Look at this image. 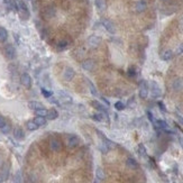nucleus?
<instances>
[{
    "mask_svg": "<svg viewBox=\"0 0 183 183\" xmlns=\"http://www.w3.org/2000/svg\"><path fill=\"white\" fill-rule=\"evenodd\" d=\"M176 118H178V120L180 122V124H181V125H183V117L180 116L179 114H176Z\"/></svg>",
    "mask_w": 183,
    "mask_h": 183,
    "instance_id": "obj_46",
    "label": "nucleus"
},
{
    "mask_svg": "<svg viewBox=\"0 0 183 183\" xmlns=\"http://www.w3.org/2000/svg\"><path fill=\"white\" fill-rule=\"evenodd\" d=\"M10 183H22V173H20V171H18L16 173V175L14 176V180Z\"/></svg>",
    "mask_w": 183,
    "mask_h": 183,
    "instance_id": "obj_31",
    "label": "nucleus"
},
{
    "mask_svg": "<svg viewBox=\"0 0 183 183\" xmlns=\"http://www.w3.org/2000/svg\"><path fill=\"white\" fill-rule=\"evenodd\" d=\"M74 70L72 67H65V70L63 71V78L65 81H72L74 78Z\"/></svg>",
    "mask_w": 183,
    "mask_h": 183,
    "instance_id": "obj_11",
    "label": "nucleus"
},
{
    "mask_svg": "<svg viewBox=\"0 0 183 183\" xmlns=\"http://www.w3.org/2000/svg\"><path fill=\"white\" fill-rule=\"evenodd\" d=\"M91 103H92V106H93L97 110L102 111V112H107V110H106V108H105V106L101 105V103H100V102H98V101H92Z\"/></svg>",
    "mask_w": 183,
    "mask_h": 183,
    "instance_id": "obj_28",
    "label": "nucleus"
},
{
    "mask_svg": "<svg viewBox=\"0 0 183 183\" xmlns=\"http://www.w3.org/2000/svg\"><path fill=\"white\" fill-rule=\"evenodd\" d=\"M35 112H36V115H37V116L46 117L47 116V112H48V110H47V109H45L44 107H43V108H39V109H37V110H35Z\"/></svg>",
    "mask_w": 183,
    "mask_h": 183,
    "instance_id": "obj_30",
    "label": "nucleus"
},
{
    "mask_svg": "<svg viewBox=\"0 0 183 183\" xmlns=\"http://www.w3.org/2000/svg\"><path fill=\"white\" fill-rule=\"evenodd\" d=\"M20 82H22V84L25 88L29 89L32 87V78H30V75L28 73H22V77H20Z\"/></svg>",
    "mask_w": 183,
    "mask_h": 183,
    "instance_id": "obj_8",
    "label": "nucleus"
},
{
    "mask_svg": "<svg viewBox=\"0 0 183 183\" xmlns=\"http://www.w3.org/2000/svg\"><path fill=\"white\" fill-rule=\"evenodd\" d=\"M47 119H50V120H54V119H56L57 117H59V114H57V111L55 110V109H51V110H48V112H47Z\"/></svg>",
    "mask_w": 183,
    "mask_h": 183,
    "instance_id": "obj_26",
    "label": "nucleus"
},
{
    "mask_svg": "<svg viewBox=\"0 0 183 183\" xmlns=\"http://www.w3.org/2000/svg\"><path fill=\"white\" fill-rule=\"evenodd\" d=\"M80 143V139H79L78 136H75V135H71V136H69V138H67V147H70V148H74V147H77Z\"/></svg>",
    "mask_w": 183,
    "mask_h": 183,
    "instance_id": "obj_10",
    "label": "nucleus"
},
{
    "mask_svg": "<svg viewBox=\"0 0 183 183\" xmlns=\"http://www.w3.org/2000/svg\"><path fill=\"white\" fill-rule=\"evenodd\" d=\"M67 43L65 41H62V42L59 43V47H60V48H64V47H67Z\"/></svg>",
    "mask_w": 183,
    "mask_h": 183,
    "instance_id": "obj_44",
    "label": "nucleus"
},
{
    "mask_svg": "<svg viewBox=\"0 0 183 183\" xmlns=\"http://www.w3.org/2000/svg\"><path fill=\"white\" fill-rule=\"evenodd\" d=\"M138 153H139V155L143 156V157L146 156V148H145V146L143 144L138 145Z\"/></svg>",
    "mask_w": 183,
    "mask_h": 183,
    "instance_id": "obj_33",
    "label": "nucleus"
},
{
    "mask_svg": "<svg viewBox=\"0 0 183 183\" xmlns=\"http://www.w3.org/2000/svg\"><path fill=\"white\" fill-rule=\"evenodd\" d=\"M4 54L8 60H14L15 56H16V50L14 47V45L11 44H7L4 48Z\"/></svg>",
    "mask_w": 183,
    "mask_h": 183,
    "instance_id": "obj_1",
    "label": "nucleus"
},
{
    "mask_svg": "<svg viewBox=\"0 0 183 183\" xmlns=\"http://www.w3.org/2000/svg\"><path fill=\"white\" fill-rule=\"evenodd\" d=\"M147 9V2L145 1V0H139L136 2V5H135V10L137 11V12H144L145 10Z\"/></svg>",
    "mask_w": 183,
    "mask_h": 183,
    "instance_id": "obj_13",
    "label": "nucleus"
},
{
    "mask_svg": "<svg viewBox=\"0 0 183 183\" xmlns=\"http://www.w3.org/2000/svg\"><path fill=\"white\" fill-rule=\"evenodd\" d=\"M128 74H129L130 77H135V74H136V72H135V69H134V67H130V69H129V71H128Z\"/></svg>",
    "mask_w": 183,
    "mask_h": 183,
    "instance_id": "obj_45",
    "label": "nucleus"
},
{
    "mask_svg": "<svg viewBox=\"0 0 183 183\" xmlns=\"http://www.w3.org/2000/svg\"><path fill=\"white\" fill-rule=\"evenodd\" d=\"M55 15H56L55 8L52 7V6H47V7H45L44 10H43V16H44L46 19H51V18H53Z\"/></svg>",
    "mask_w": 183,
    "mask_h": 183,
    "instance_id": "obj_7",
    "label": "nucleus"
},
{
    "mask_svg": "<svg viewBox=\"0 0 183 183\" xmlns=\"http://www.w3.org/2000/svg\"><path fill=\"white\" fill-rule=\"evenodd\" d=\"M93 183H99V180H98V179H97V180H94Z\"/></svg>",
    "mask_w": 183,
    "mask_h": 183,
    "instance_id": "obj_49",
    "label": "nucleus"
},
{
    "mask_svg": "<svg viewBox=\"0 0 183 183\" xmlns=\"http://www.w3.org/2000/svg\"><path fill=\"white\" fill-rule=\"evenodd\" d=\"M0 176L2 179V181H6L8 176H9V165L8 164H5L2 169H1V173H0Z\"/></svg>",
    "mask_w": 183,
    "mask_h": 183,
    "instance_id": "obj_16",
    "label": "nucleus"
},
{
    "mask_svg": "<svg viewBox=\"0 0 183 183\" xmlns=\"http://www.w3.org/2000/svg\"><path fill=\"white\" fill-rule=\"evenodd\" d=\"M126 165H127L129 169H137V167H138V163L135 161L134 158L129 157V158H127V161H126Z\"/></svg>",
    "mask_w": 183,
    "mask_h": 183,
    "instance_id": "obj_23",
    "label": "nucleus"
},
{
    "mask_svg": "<svg viewBox=\"0 0 183 183\" xmlns=\"http://www.w3.org/2000/svg\"><path fill=\"white\" fill-rule=\"evenodd\" d=\"M50 148L53 150V152H60L62 148L61 142L55 138H52L50 140Z\"/></svg>",
    "mask_w": 183,
    "mask_h": 183,
    "instance_id": "obj_12",
    "label": "nucleus"
},
{
    "mask_svg": "<svg viewBox=\"0 0 183 183\" xmlns=\"http://www.w3.org/2000/svg\"><path fill=\"white\" fill-rule=\"evenodd\" d=\"M1 130H2V133H4V134H8L9 132H10V126L6 124L5 126L1 128Z\"/></svg>",
    "mask_w": 183,
    "mask_h": 183,
    "instance_id": "obj_38",
    "label": "nucleus"
},
{
    "mask_svg": "<svg viewBox=\"0 0 183 183\" xmlns=\"http://www.w3.org/2000/svg\"><path fill=\"white\" fill-rule=\"evenodd\" d=\"M161 57H162L163 61H170V60L173 57V51H171V50L164 51V52L162 53Z\"/></svg>",
    "mask_w": 183,
    "mask_h": 183,
    "instance_id": "obj_19",
    "label": "nucleus"
},
{
    "mask_svg": "<svg viewBox=\"0 0 183 183\" xmlns=\"http://www.w3.org/2000/svg\"><path fill=\"white\" fill-rule=\"evenodd\" d=\"M150 92H152V97L153 98H158L162 94V90L160 88V85L156 83L155 81H152L150 83Z\"/></svg>",
    "mask_w": 183,
    "mask_h": 183,
    "instance_id": "obj_3",
    "label": "nucleus"
},
{
    "mask_svg": "<svg viewBox=\"0 0 183 183\" xmlns=\"http://www.w3.org/2000/svg\"><path fill=\"white\" fill-rule=\"evenodd\" d=\"M163 1H169V0H163Z\"/></svg>",
    "mask_w": 183,
    "mask_h": 183,
    "instance_id": "obj_51",
    "label": "nucleus"
},
{
    "mask_svg": "<svg viewBox=\"0 0 183 183\" xmlns=\"http://www.w3.org/2000/svg\"><path fill=\"white\" fill-rule=\"evenodd\" d=\"M6 124H7V122H6L5 118H4V117H2V116H0V129H1V128L4 127V126H5Z\"/></svg>",
    "mask_w": 183,
    "mask_h": 183,
    "instance_id": "obj_43",
    "label": "nucleus"
},
{
    "mask_svg": "<svg viewBox=\"0 0 183 183\" xmlns=\"http://www.w3.org/2000/svg\"><path fill=\"white\" fill-rule=\"evenodd\" d=\"M157 105H158V107H160V109H161L162 111H164V112L166 111V108H165V106H164V103H163L162 101H158Z\"/></svg>",
    "mask_w": 183,
    "mask_h": 183,
    "instance_id": "obj_41",
    "label": "nucleus"
},
{
    "mask_svg": "<svg viewBox=\"0 0 183 183\" xmlns=\"http://www.w3.org/2000/svg\"><path fill=\"white\" fill-rule=\"evenodd\" d=\"M95 176H97V179H98L99 181H101V180H105V178H106L105 171H103L101 167H98V169H97V171H95Z\"/></svg>",
    "mask_w": 183,
    "mask_h": 183,
    "instance_id": "obj_25",
    "label": "nucleus"
},
{
    "mask_svg": "<svg viewBox=\"0 0 183 183\" xmlns=\"http://www.w3.org/2000/svg\"><path fill=\"white\" fill-rule=\"evenodd\" d=\"M115 108H116L117 110H124L125 109V105L122 103V101H117L116 103H115Z\"/></svg>",
    "mask_w": 183,
    "mask_h": 183,
    "instance_id": "obj_35",
    "label": "nucleus"
},
{
    "mask_svg": "<svg viewBox=\"0 0 183 183\" xmlns=\"http://www.w3.org/2000/svg\"><path fill=\"white\" fill-rule=\"evenodd\" d=\"M100 150H102V152H103V153H107V152H108V150H109V147H108V146H107V145H106L105 143H103V142H102V144L100 145Z\"/></svg>",
    "mask_w": 183,
    "mask_h": 183,
    "instance_id": "obj_39",
    "label": "nucleus"
},
{
    "mask_svg": "<svg viewBox=\"0 0 183 183\" xmlns=\"http://www.w3.org/2000/svg\"><path fill=\"white\" fill-rule=\"evenodd\" d=\"M34 122H35L38 127H42V126H45V125H46V119H45V117L37 116L34 119Z\"/></svg>",
    "mask_w": 183,
    "mask_h": 183,
    "instance_id": "obj_22",
    "label": "nucleus"
},
{
    "mask_svg": "<svg viewBox=\"0 0 183 183\" xmlns=\"http://www.w3.org/2000/svg\"><path fill=\"white\" fill-rule=\"evenodd\" d=\"M92 119L95 120V122H102V119H103V114H95L92 116Z\"/></svg>",
    "mask_w": 183,
    "mask_h": 183,
    "instance_id": "obj_34",
    "label": "nucleus"
},
{
    "mask_svg": "<svg viewBox=\"0 0 183 183\" xmlns=\"http://www.w3.org/2000/svg\"><path fill=\"white\" fill-rule=\"evenodd\" d=\"M147 117H148V119H150V122H153V124L155 122V119H154V116H153V114H152L150 111H147Z\"/></svg>",
    "mask_w": 183,
    "mask_h": 183,
    "instance_id": "obj_42",
    "label": "nucleus"
},
{
    "mask_svg": "<svg viewBox=\"0 0 183 183\" xmlns=\"http://www.w3.org/2000/svg\"><path fill=\"white\" fill-rule=\"evenodd\" d=\"M172 89L174 90V91H181V90H183V79L182 78H178V79H175V80H173Z\"/></svg>",
    "mask_w": 183,
    "mask_h": 183,
    "instance_id": "obj_14",
    "label": "nucleus"
},
{
    "mask_svg": "<svg viewBox=\"0 0 183 183\" xmlns=\"http://www.w3.org/2000/svg\"><path fill=\"white\" fill-rule=\"evenodd\" d=\"M26 127H27L28 130H30V132H34V130H36L37 128H38V126L34 122V120H32V122H28L27 124H26Z\"/></svg>",
    "mask_w": 183,
    "mask_h": 183,
    "instance_id": "obj_29",
    "label": "nucleus"
},
{
    "mask_svg": "<svg viewBox=\"0 0 183 183\" xmlns=\"http://www.w3.org/2000/svg\"><path fill=\"white\" fill-rule=\"evenodd\" d=\"M0 183H2V179H1V176H0Z\"/></svg>",
    "mask_w": 183,
    "mask_h": 183,
    "instance_id": "obj_50",
    "label": "nucleus"
},
{
    "mask_svg": "<svg viewBox=\"0 0 183 183\" xmlns=\"http://www.w3.org/2000/svg\"><path fill=\"white\" fill-rule=\"evenodd\" d=\"M28 107H29L30 109H33V110H37L39 108H43L42 103L38 102V101H29V102H28Z\"/></svg>",
    "mask_w": 183,
    "mask_h": 183,
    "instance_id": "obj_24",
    "label": "nucleus"
},
{
    "mask_svg": "<svg viewBox=\"0 0 183 183\" xmlns=\"http://www.w3.org/2000/svg\"><path fill=\"white\" fill-rule=\"evenodd\" d=\"M5 5L7 6L8 9L11 10H17V2H15V0H4Z\"/></svg>",
    "mask_w": 183,
    "mask_h": 183,
    "instance_id": "obj_20",
    "label": "nucleus"
},
{
    "mask_svg": "<svg viewBox=\"0 0 183 183\" xmlns=\"http://www.w3.org/2000/svg\"><path fill=\"white\" fill-rule=\"evenodd\" d=\"M101 43V37L97 36V35H91L89 38H88V45L92 48H95L98 47Z\"/></svg>",
    "mask_w": 183,
    "mask_h": 183,
    "instance_id": "obj_5",
    "label": "nucleus"
},
{
    "mask_svg": "<svg viewBox=\"0 0 183 183\" xmlns=\"http://www.w3.org/2000/svg\"><path fill=\"white\" fill-rule=\"evenodd\" d=\"M59 95H60V99L63 101V102H72V98L71 95L65 92V91H59Z\"/></svg>",
    "mask_w": 183,
    "mask_h": 183,
    "instance_id": "obj_15",
    "label": "nucleus"
},
{
    "mask_svg": "<svg viewBox=\"0 0 183 183\" xmlns=\"http://www.w3.org/2000/svg\"><path fill=\"white\" fill-rule=\"evenodd\" d=\"M8 38V32L5 27H0V43H4Z\"/></svg>",
    "mask_w": 183,
    "mask_h": 183,
    "instance_id": "obj_21",
    "label": "nucleus"
},
{
    "mask_svg": "<svg viewBox=\"0 0 183 183\" xmlns=\"http://www.w3.org/2000/svg\"><path fill=\"white\" fill-rule=\"evenodd\" d=\"M81 67L83 69L84 71H92L95 67V63H94L93 60L91 59H88V60H84L82 63H81Z\"/></svg>",
    "mask_w": 183,
    "mask_h": 183,
    "instance_id": "obj_9",
    "label": "nucleus"
},
{
    "mask_svg": "<svg viewBox=\"0 0 183 183\" xmlns=\"http://www.w3.org/2000/svg\"><path fill=\"white\" fill-rule=\"evenodd\" d=\"M182 53H183V43L179 45L178 48H176V51H175V54H176V55H181Z\"/></svg>",
    "mask_w": 183,
    "mask_h": 183,
    "instance_id": "obj_37",
    "label": "nucleus"
},
{
    "mask_svg": "<svg viewBox=\"0 0 183 183\" xmlns=\"http://www.w3.org/2000/svg\"><path fill=\"white\" fill-rule=\"evenodd\" d=\"M148 95V85H147V82L146 81H142L140 84H139V97L142 99H145L147 98Z\"/></svg>",
    "mask_w": 183,
    "mask_h": 183,
    "instance_id": "obj_4",
    "label": "nucleus"
},
{
    "mask_svg": "<svg viewBox=\"0 0 183 183\" xmlns=\"http://www.w3.org/2000/svg\"><path fill=\"white\" fill-rule=\"evenodd\" d=\"M42 93H43V95H44L45 98H47V99H48L50 97L53 95V93H52L51 91H47L46 89H42Z\"/></svg>",
    "mask_w": 183,
    "mask_h": 183,
    "instance_id": "obj_36",
    "label": "nucleus"
},
{
    "mask_svg": "<svg viewBox=\"0 0 183 183\" xmlns=\"http://www.w3.org/2000/svg\"><path fill=\"white\" fill-rule=\"evenodd\" d=\"M14 136H15V138L18 139V140H22V139H24V137H25L24 130L19 127L15 128V129H14Z\"/></svg>",
    "mask_w": 183,
    "mask_h": 183,
    "instance_id": "obj_17",
    "label": "nucleus"
},
{
    "mask_svg": "<svg viewBox=\"0 0 183 183\" xmlns=\"http://www.w3.org/2000/svg\"><path fill=\"white\" fill-rule=\"evenodd\" d=\"M179 142H180V144H181V146L183 147V137H179Z\"/></svg>",
    "mask_w": 183,
    "mask_h": 183,
    "instance_id": "obj_48",
    "label": "nucleus"
},
{
    "mask_svg": "<svg viewBox=\"0 0 183 183\" xmlns=\"http://www.w3.org/2000/svg\"><path fill=\"white\" fill-rule=\"evenodd\" d=\"M154 126L156 128H160V129H167V124L164 120H155Z\"/></svg>",
    "mask_w": 183,
    "mask_h": 183,
    "instance_id": "obj_27",
    "label": "nucleus"
},
{
    "mask_svg": "<svg viewBox=\"0 0 183 183\" xmlns=\"http://www.w3.org/2000/svg\"><path fill=\"white\" fill-rule=\"evenodd\" d=\"M48 101H50L51 103H54V105H60V102H59V101H57V100H56L55 98L53 97V95L48 98Z\"/></svg>",
    "mask_w": 183,
    "mask_h": 183,
    "instance_id": "obj_40",
    "label": "nucleus"
},
{
    "mask_svg": "<svg viewBox=\"0 0 183 183\" xmlns=\"http://www.w3.org/2000/svg\"><path fill=\"white\" fill-rule=\"evenodd\" d=\"M101 99H102V101H103V102H106V105H107V106H109V101H108V100L106 99V98H103V97H102Z\"/></svg>",
    "mask_w": 183,
    "mask_h": 183,
    "instance_id": "obj_47",
    "label": "nucleus"
},
{
    "mask_svg": "<svg viewBox=\"0 0 183 183\" xmlns=\"http://www.w3.org/2000/svg\"><path fill=\"white\" fill-rule=\"evenodd\" d=\"M88 83H89V88H90L91 93L93 94V95H95V97H97V95H99V94H98V91H97V89H95V87L93 85V83H92L91 81H89V80H88Z\"/></svg>",
    "mask_w": 183,
    "mask_h": 183,
    "instance_id": "obj_32",
    "label": "nucleus"
},
{
    "mask_svg": "<svg viewBox=\"0 0 183 183\" xmlns=\"http://www.w3.org/2000/svg\"><path fill=\"white\" fill-rule=\"evenodd\" d=\"M101 24H102V26L105 27V29L108 33H110V34L116 33V27H115V25H114L109 19H102Z\"/></svg>",
    "mask_w": 183,
    "mask_h": 183,
    "instance_id": "obj_6",
    "label": "nucleus"
},
{
    "mask_svg": "<svg viewBox=\"0 0 183 183\" xmlns=\"http://www.w3.org/2000/svg\"><path fill=\"white\" fill-rule=\"evenodd\" d=\"M94 4H95V7H97V9L99 11H105L106 8H107V4H106V0H95L94 1Z\"/></svg>",
    "mask_w": 183,
    "mask_h": 183,
    "instance_id": "obj_18",
    "label": "nucleus"
},
{
    "mask_svg": "<svg viewBox=\"0 0 183 183\" xmlns=\"http://www.w3.org/2000/svg\"><path fill=\"white\" fill-rule=\"evenodd\" d=\"M17 10L19 11L22 15L25 16V18H27L29 16V10H28L27 5L22 1V0H17Z\"/></svg>",
    "mask_w": 183,
    "mask_h": 183,
    "instance_id": "obj_2",
    "label": "nucleus"
}]
</instances>
